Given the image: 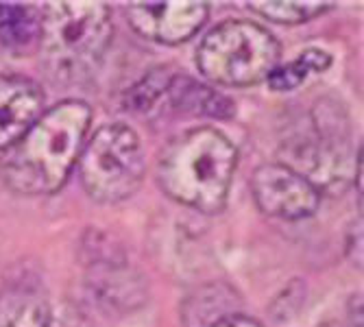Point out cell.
Returning <instances> with one entry per match:
<instances>
[{
    "mask_svg": "<svg viewBox=\"0 0 364 327\" xmlns=\"http://www.w3.org/2000/svg\"><path fill=\"white\" fill-rule=\"evenodd\" d=\"M42 11L28 3H0V46L24 55L38 48Z\"/></svg>",
    "mask_w": 364,
    "mask_h": 327,
    "instance_id": "30bf717a",
    "label": "cell"
},
{
    "mask_svg": "<svg viewBox=\"0 0 364 327\" xmlns=\"http://www.w3.org/2000/svg\"><path fill=\"white\" fill-rule=\"evenodd\" d=\"M236 168L238 149L234 142L214 127H196L161 151L157 183L181 205L218 214L227 205Z\"/></svg>",
    "mask_w": 364,
    "mask_h": 327,
    "instance_id": "7a4b0ae2",
    "label": "cell"
},
{
    "mask_svg": "<svg viewBox=\"0 0 364 327\" xmlns=\"http://www.w3.org/2000/svg\"><path fill=\"white\" fill-rule=\"evenodd\" d=\"M332 65V55L323 48H306L299 57L277 65L269 75L267 83L275 92H290L299 87L312 73H325Z\"/></svg>",
    "mask_w": 364,
    "mask_h": 327,
    "instance_id": "8fae6325",
    "label": "cell"
},
{
    "mask_svg": "<svg viewBox=\"0 0 364 327\" xmlns=\"http://www.w3.org/2000/svg\"><path fill=\"white\" fill-rule=\"evenodd\" d=\"M144 168L140 136L122 122L98 129L79 157L81 183L98 203L124 201L140 188Z\"/></svg>",
    "mask_w": 364,
    "mask_h": 327,
    "instance_id": "5b68a950",
    "label": "cell"
},
{
    "mask_svg": "<svg viewBox=\"0 0 364 327\" xmlns=\"http://www.w3.org/2000/svg\"><path fill=\"white\" fill-rule=\"evenodd\" d=\"M251 192L257 208L282 220H304L318 210L321 190L288 164H264L253 173Z\"/></svg>",
    "mask_w": 364,
    "mask_h": 327,
    "instance_id": "8992f818",
    "label": "cell"
},
{
    "mask_svg": "<svg viewBox=\"0 0 364 327\" xmlns=\"http://www.w3.org/2000/svg\"><path fill=\"white\" fill-rule=\"evenodd\" d=\"M114 38L112 11L98 0L48 3L42 11L40 59L57 81H83L98 70Z\"/></svg>",
    "mask_w": 364,
    "mask_h": 327,
    "instance_id": "3957f363",
    "label": "cell"
},
{
    "mask_svg": "<svg viewBox=\"0 0 364 327\" xmlns=\"http://www.w3.org/2000/svg\"><path fill=\"white\" fill-rule=\"evenodd\" d=\"M249 9L277 24H301L334 9V3H249Z\"/></svg>",
    "mask_w": 364,
    "mask_h": 327,
    "instance_id": "7c38bea8",
    "label": "cell"
},
{
    "mask_svg": "<svg viewBox=\"0 0 364 327\" xmlns=\"http://www.w3.org/2000/svg\"><path fill=\"white\" fill-rule=\"evenodd\" d=\"M44 114V90L28 77L0 75V151L14 146Z\"/></svg>",
    "mask_w": 364,
    "mask_h": 327,
    "instance_id": "ba28073f",
    "label": "cell"
},
{
    "mask_svg": "<svg viewBox=\"0 0 364 327\" xmlns=\"http://www.w3.org/2000/svg\"><path fill=\"white\" fill-rule=\"evenodd\" d=\"M0 327H50L46 297L24 284L0 290Z\"/></svg>",
    "mask_w": 364,
    "mask_h": 327,
    "instance_id": "9c48e42d",
    "label": "cell"
},
{
    "mask_svg": "<svg viewBox=\"0 0 364 327\" xmlns=\"http://www.w3.org/2000/svg\"><path fill=\"white\" fill-rule=\"evenodd\" d=\"M208 327H262V323H257L255 318L251 316H245V314H229V316H223L214 323H210Z\"/></svg>",
    "mask_w": 364,
    "mask_h": 327,
    "instance_id": "4fadbf2b",
    "label": "cell"
},
{
    "mask_svg": "<svg viewBox=\"0 0 364 327\" xmlns=\"http://www.w3.org/2000/svg\"><path fill=\"white\" fill-rule=\"evenodd\" d=\"M90 122V105L73 98L44 112L0 157L3 183L28 196L55 194L61 190L81 157Z\"/></svg>",
    "mask_w": 364,
    "mask_h": 327,
    "instance_id": "6da1fadb",
    "label": "cell"
},
{
    "mask_svg": "<svg viewBox=\"0 0 364 327\" xmlns=\"http://www.w3.org/2000/svg\"><path fill=\"white\" fill-rule=\"evenodd\" d=\"M279 57V42L264 26L251 20H227L203 38L196 65L216 85L249 87L267 81Z\"/></svg>",
    "mask_w": 364,
    "mask_h": 327,
    "instance_id": "277c9868",
    "label": "cell"
},
{
    "mask_svg": "<svg viewBox=\"0 0 364 327\" xmlns=\"http://www.w3.org/2000/svg\"><path fill=\"white\" fill-rule=\"evenodd\" d=\"M210 5L201 0H168V3H131L127 20L142 38L159 44H181L203 28Z\"/></svg>",
    "mask_w": 364,
    "mask_h": 327,
    "instance_id": "52a82bcc",
    "label": "cell"
}]
</instances>
